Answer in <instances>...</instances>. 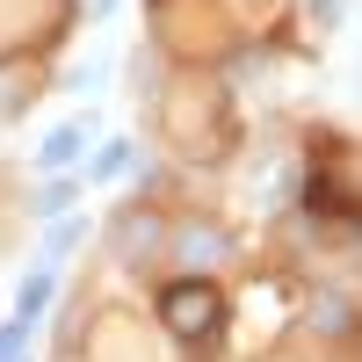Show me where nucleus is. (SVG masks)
Segmentation results:
<instances>
[{"mask_svg": "<svg viewBox=\"0 0 362 362\" xmlns=\"http://www.w3.org/2000/svg\"><path fill=\"white\" fill-rule=\"evenodd\" d=\"M160 312H167V326H174L181 341H203L210 326H218V297L196 290V283H174V290L160 297Z\"/></svg>", "mask_w": 362, "mask_h": 362, "instance_id": "obj_1", "label": "nucleus"}, {"mask_svg": "<svg viewBox=\"0 0 362 362\" xmlns=\"http://www.w3.org/2000/svg\"><path fill=\"white\" fill-rule=\"evenodd\" d=\"M80 153H87V124H80V116H66V124H51V131H44L37 167H44V174H66V167H80Z\"/></svg>", "mask_w": 362, "mask_h": 362, "instance_id": "obj_2", "label": "nucleus"}, {"mask_svg": "<svg viewBox=\"0 0 362 362\" xmlns=\"http://www.w3.org/2000/svg\"><path fill=\"white\" fill-rule=\"evenodd\" d=\"M174 261H181V268L225 261V232H218V225H181V232H174Z\"/></svg>", "mask_w": 362, "mask_h": 362, "instance_id": "obj_3", "label": "nucleus"}, {"mask_svg": "<svg viewBox=\"0 0 362 362\" xmlns=\"http://www.w3.org/2000/svg\"><path fill=\"white\" fill-rule=\"evenodd\" d=\"M51 297H58V268H37V276H22V290H15V319H22V326H37V319L51 312Z\"/></svg>", "mask_w": 362, "mask_h": 362, "instance_id": "obj_4", "label": "nucleus"}, {"mask_svg": "<svg viewBox=\"0 0 362 362\" xmlns=\"http://www.w3.org/2000/svg\"><path fill=\"white\" fill-rule=\"evenodd\" d=\"M153 247H160V218H145V210H131V218L116 225V254H124V261H145Z\"/></svg>", "mask_w": 362, "mask_h": 362, "instance_id": "obj_5", "label": "nucleus"}, {"mask_svg": "<svg viewBox=\"0 0 362 362\" xmlns=\"http://www.w3.org/2000/svg\"><path fill=\"white\" fill-rule=\"evenodd\" d=\"M124 167H131V138H102V153L87 160V181H95V189H102V181H116Z\"/></svg>", "mask_w": 362, "mask_h": 362, "instance_id": "obj_6", "label": "nucleus"}, {"mask_svg": "<svg viewBox=\"0 0 362 362\" xmlns=\"http://www.w3.org/2000/svg\"><path fill=\"white\" fill-rule=\"evenodd\" d=\"M80 239H87V218H58V225H51V239H44V261H37V268H58V261L80 247Z\"/></svg>", "mask_w": 362, "mask_h": 362, "instance_id": "obj_7", "label": "nucleus"}, {"mask_svg": "<svg viewBox=\"0 0 362 362\" xmlns=\"http://www.w3.org/2000/svg\"><path fill=\"white\" fill-rule=\"evenodd\" d=\"M73 189H80V181H66V174H58V181H44V196L29 203V210H37L44 225H58V218H66V203H73Z\"/></svg>", "mask_w": 362, "mask_h": 362, "instance_id": "obj_8", "label": "nucleus"}, {"mask_svg": "<svg viewBox=\"0 0 362 362\" xmlns=\"http://www.w3.org/2000/svg\"><path fill=\"white\" fill-rule=\"evenodd\" d=\"M29 341H37V326H22V319H8V326H0V362H15Z\"/></svg>", "mask_w": 362, "mask_h": 362, "instance_id": "obj_9", "label": "nucleus"}]
</instances>
